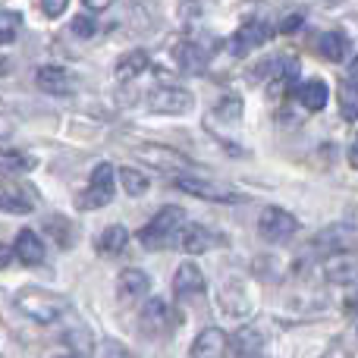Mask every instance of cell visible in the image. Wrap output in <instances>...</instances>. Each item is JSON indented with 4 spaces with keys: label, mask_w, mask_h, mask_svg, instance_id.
Returning a JSON list of instances; mask_svg holds the SVG:
<instances>
[{
    "label": "cell",
    "mask_w": 358,
    "mask_h": 358,
    "mask_svg": "<svg viewBox=\"0 0 358 358\" xmlns=\"http://www.w3.org/2000/svg\"><path fill=\"white\" fill-rule=\"evenodd\" d=\"M16 308L35 324H54L66 315L69 302L66 296H57V292L41 289V286H22L16 292Z\"/></svg>",
    "instance_id": "cell-1"
},
{
    "label": "cell",
    "mask_w": 358,
    "mask_h": 358,
    "mask_svg": "<svg viewBox=\"0 0 358 358\" xmlns=\"http://www.w3.org/2000/svg\"><path fill=\"white\" fill-rule=\"evenodd\" d=\"M185 223V210L176 208V204H167L161 208L142 229H138L136 239L142 242V248L148 252H157V248H167V245H176V236Z\"/></svg>",
    "instance_id": "cell-2"
},
{
    "label": "cell",
    "mask_w": 358,
    "mask_h": 358,
    "mask_svg": "<svg viewBox=\"0 0 358 358\" xmlns=\"http://www.w3.org/2000/svg\"><path fill=\"white\" fill-rule=\"evenodd\" d=\"M113 201V167L110 164H98L92 170V179H88V189L76 198V208L79 210H94L104 208V204Z\"/></svg>",
    "instance_id": "cell-3"
},
{
    "label": "cell",
    "mask_w": 358,
    "mask_h": 358,
    "mask_svg": "<svg viewBox=\"0 0 358 358\" xmlns=\"http://www.w3.org/2000/svg\"><path fill=\"white\" fill-rule=\"evenodd\" d=\"M195 107V94L185 92L176 85H161L148 94V110L151 113H164V117H179V113H189Z\"/></svg>",
    "instance_id": "cell-4"
},
{
    "label": "cell",
    "mask_w": 358,
    "mask_h": 358,
    "mask_svg": "<svg viewBox=\"0 0 358 358\" xmlns=\"http://www.w3.org/2000/svg\"><path fill=\"white\" fill-rule=\"evenodd\" d=\"M299 229V220L283 208H264L258 217V233L267 242H283Z\"/></svg>",
    "instance_id": "cell-5"
},
{
    "label": "cell",
    "mask_w": 358,
    "mask_h": 358,
    "mask_svg": "<svg viewBox=\"0 0 358 358\" xmlns=\"http://www.w3.org/2000/svg\"><path fill=\"white\" fill-rule=\"evenodd\" d=\"M136 155L142 157L145 164H155V167H161V170H176V173L192 167V161L182 155V151L167 148V145H138Z\"/></svg>",
    "instance_id": "cell-6"
},
{
    "label": "cell",
    "mask_w": 358,
    "mask_h": 358,
    "mask_svg": "<svg viewBox=\"0 0 358 358\" xmlns=\"http://www.w3.org/2000/svg\"><path fill=\"white\" fill-rule=\"evenodd\" d=\"M324 277L336 286H352L358 283V258L349 255L346 248L343 252H334L327 261H324Z\"/></svg>",
    "instance_id": "cell-7"
},
{
    "label": "cell",
    "mask_w": 358,
    "mask_h": 358,
    "mask_svg": "<svg viewBox=\"0 0 358 358\" xmlns=\"http://www.w3.org/2000/svg\"><path fill=\"white\" fill-rule=\"evenodd\" d=\"M204 289H208V283H204L201 267L198 264H179V271L173 277L176 299H182V302H189V299H201Z\"/></svg>",
    "instance_id": "cell-8"
},
{
    "label": "cell",
    "mask_w": 358,
    "mask_h": 358,
    "mask_svg": "<svg viewBox=\"0 0 358 358\" xmlns=\"http://www.w3.org/2000/svg\"><path fill=\"white\" fill-rule=\"evenodd\" d=\"M273 38V29L267 22H245L239 31L233 35V54L236 57H245L248 50H255V48H261V44H267Z\"/></svg>",
    "instance_id": "cell-9"
},
{
    "label": "cell",
    "mask_w": 358,
    "mask_h": 358,
    "mask_svg": "<svg viewBox=\"0 0 358 358\" xmlns=\"http://www.w3.org/2000/svg\"><path fill=\"white\" fill-rule=\"evenodd\" d=\"M13 255H16V261H22L25 267H38V264H44L48 248H44V239L35 229H19L16 242H13Z\"/></svg>",
    "instance_id": "cell-10"
},
{
    "label": "cell",
    "mask_w": 358,
    "mask_h": 358,
    "mask_svg": "<svg viewBox=\"0 0 358 358\" xmlns=\"http://www.w3.org/2000/svg\"><path fill=\"white\" fill-rule=\"evenodd\" d=\"M35 208V195L29 192V185H16L10 179H0V210L6 214H29Z\"/></svg>",
    "instance_id": "cell-11"
},
{
    "label": "cell",
    "mask_w": 358,
    "mask_h": 358,
    "mask_svg": "<svg viewBox=\"0 0 358 358\" xmlns=\"http://www.w3.org/2000/svg\"><path fill=\"white\" fill-rule=\"evenodd\" d=\"M35 82L41 92L48 94H73L76 92V76L66 66H41L35 73Z\"/></svg>",
    "instance_id": "cell-12"
},
{
    "label": "cell",
    "mask_w": 358,
    "mask_h": 358,
    "mask_svg": "<svg viewBox=\"0 0 358 358\" xmlns=\"http://www.w3.org/2000/svg\"><path fill=\"white\" fill-rule=\"evenodd\" d=\"M229 355V336L217 327H208L192 343V358H227Z\"/></svg>",
    "instance_id": "cell-13"
},
{
    "label": "cell",
    "mask_w": 358,
    "mask_h": 358,
    "mask_svg": "<svg viewBox=\"0 0 358 358\" xmlns=\"http://www.w3.org/2000/svg\"><path fill=\"white\" fill-rule=\"evenodd\" d=\"M176 189L189 192V195L195 198H204V201H239V195L229 189H223V185H210V182H201V179H192V176H176Z\"/></svg>",
    "instance_id": "cell-14"
},
{
    "label": "cell",
    "mask_w": 358,
    "mask_h": 358,
    "mask_svg": "<svg viewBox=\"0 0 358 358\" xmlns=\"http://www.w3.org/2000/svg\"><path fill=\"white\" fill-rule=\"evenodd\" d=\"M138 324H142V330L148 336H161L167 334L170 327V308L164 299H148L142 308V315H138Z\"/></svg>",
    "instance_id": "cell-15"
},
{
    "label": "cell",
    "mask_w": 358,
    "mask_h": 358,
    "mask_svg": "<svg viewBox=\"0 0 358 358\" xmlns=\"http://www.w3.org/2000/svg\"><path fill=\"white\" fill-rule=\"evenodd\" d=\"M214 242H217L214 233H210L208 227H198V223H182V229H179V236H176V245L182 248L185 255H201V252H208Z\"/></svg>",
    "instance_id": "cell-16"
},
{
    "label": "cell",
    "mask_w": 358,
    "mask_h": 358,
    "mask_svg": "<svg viewBox=\"0 0 358 358\" xmlns=\"http://www.w3.org/2000/svg\"><path fill=\"white\" fill-rule=\"evenodd\" d=\"M151 289V280L145 271H136V267H129V271H123L117 277V296L123 299V302H136V299H145Z\"/></svg>",
    "instance_id": "cell-17"
},
{
    "label": "cell",
    "mask_w": 358,
    "mask_h": 358,
    "mask_svg": "<svg viewBox=\"0 0 358 358\" xmlns=\"http://www.w3.org/2000/svg\"><path fill=\"white\" fill-rule=\"evenodd\" d=\"M296 101L305 107V110H311V113H317V110H324L327 107V101H330V88H327V82L324 79H308V82H302V85H296Z\"/></svg>",
    "instance_id": "cell-18"
},
{
    "label": "cell",
    "mask_w": 358,
    "mask_h": 358,
    "mask_svg": "<svg viewBox=\"0 0 358 358\" xmlns=\"http://www.w3.org/2000/svg\"><path fill=\"white\" fill-rule=\"evenodd\" d=\"M229 349L239 358H252V355H261L264 340H261V334L255 327H242V330H236V336L229 340Z\"/></svg>",
    "instance_id": "cell-19"
},
{
    "label": "cell",
    "mask_w": 358,
    "mask_h": 358,
    "mask_svg": "<svg viewBox=\"0 0 358 358\" xmlns=\"http://www.w3.org/2000/svg\"><path fill=\"white\" fill-rule=\"evenodd\" d=\"M148 54H145V50H129V54H123L117 60V69H113V73H117V79H136V76H142L145 69H148Z\"/></svg>",
    "instance_id": "cell-20"
},
{
    "label": "cell",
    "mask_w": 358,
    "mask_h": 358,
    "mask_svg": "<svg viewBox=\"0 0 358 358\" xmlns=\"http://www.w3.org/2000/svg\"><path fill=\"white\" fill-rule=\"evenodd\" d=\"M126 245H129V229L120 227V223L107 227L104 233L98 236V252H101V255H120Z\"/></svg>",
    "instance_id": "cell-21"
},
{
    "label": "cell",
    "mask_w": 358,
    "mask_h": 358,
    "mask_svg": "<svg viewBox=\"0 0 358 358\" xmlns=\"http://www.w3.org/2000/svg\"><path fill=\"white\" fill-rule=\"evenodd\" d=\"M0 170L3 173H29V170H35V157H29L25 151L19 148H0Z\"/></svg>",
    "instance_id": "cell-22"
},
{
    "label": "cell",
    "mask_w": 358,
    "mask_h": 358,
    "mask_svg": "<svg viewBox=\"0 0 358 358\" xmlns=\"http://www.w3.org/2000/svg\"><path fill=\"white\" fill-rule=\"evenodd\" d=\"M346 35H340V31H327V35H321V41H317V50H321L324 60L330 63H343L346 60Z\"/></svg>",
    "instance_id": "cell-23"
},
{
    "label": "cell",
    "mask_w": 358,
    "mask_h": 358,
    "mask_svg": "<svg viewBox=\"0 0 358 358\" xmlns=\"http://www.w3.org/2000/svg\"><path fill=\"white\" fill-rule=\"evenodd\" d=\"M340 110L346 123L358 120V79H352V76L340 82Z\"/></svg>",
    "instance_id": "cell-24"
},
{
    "label": "cell",
    "mask_w": 358,
    "mask_h": 358,
    "mask_svg": "<svg viewBox=\"0 0 358 358\" xmlns=\"http://www.w3.org/2000/svg\"><path fill=\"white\" fill-rule=\"evenodd\" d=\"M176 60H179V66H182L185 73H201L204 63H208V57H204V50L198 48V44L185 41V44H179Z\"/></svg>",
    "instance_id": "cell-25"
},
{
    "label": "cell",
    "mask_w": 358,
    "mask_h": 358,
    "mask_svg": "<svg viewBox=\"0 0 358 358\" xmlns=\"http://www.w3.org/2000/svg\"><path fill=\"white\" fill-rule=\"evenodd\" d=\"M120 182H123V189H126V195H132V198H138V195H145L148 192V176L142 173V170H132V167H123L120 170Z\"/></svg>",
    "instance_id": "cell-26"
},
{
    "label": "cell",
    "mask_w": 358,
    "mask_h": 358,
    "mask_svg": "<svg viewBox=\"0 0 358 358\" xmlns=\"http://www.w3.org/2000/svg\"><path fill=\"white\" fill-rule=\"evenodd\" d=\"M22 31V19L19 13H10V10H0V44H13Z\"/></svg>",
    "instance_id": "cell-27"
},
{
    "label": "cell",
    "mask_w": 358,
    "mask_h": 358,
    "mask_svg": "<svg viewBox=\"0 0 358 358\" xmlns=\"http://www.w3.org/2000/svg\"><path fill=\"white\" fill-rule=\"evenodd\" d=\"M214 113L223 120V123H236V120L242 117V101L236 98V94H227V98H223V101H217Z\"/></svg>",
    "instance_id": "cell-28"
},
{
    "label": "cell",
    "mask_w": 358,
    "mask_h": 358,
    "mask_svg": "<svg viewBox=\"0 0 358 358\" xmlns=\"http://www.w3.org/2000/svg\"><path fill=\"white\" fill-rule=\"evenodd\" d=\"M73 35L76 38H94V31H98V22H94V16L92 13H82V16H76L73 19Z\"/></svg>",
    "instance_id": "cell-29"
},
{
    "label": "cell",
    "mask_w": 358,
    "mask_h": 358,
    "mask_svg": "<svg viewBox=\"0 0 358 358\" xmlns=\"http://www.w3.org/2000/svg\"><path fill=\"white\" fill-rule=\"evenodd\" d=\"M66 6H69V0H41V10L48 13L50 19H57L60 13H66Z\"/></svg>",
    "instance_id": "cell-30"
},
{
    "label": "cell",
    "mask_w": 358,
    "mask_h": 358,
    "mask_svg": "<svg viewBox=\"0 0 358 358\" xmlns=\"http://www.w3.org/2000/svg\"><path fill=\"white\" fill-rule=\"evenodd\" d=\"M302 13H289V16L283 19V22H280V31H283V35H292V31L299 29V25H302Z\"/></svg>",
    "instance_id": "cell-31"
},
{
    "label": "cell",
    "mask_w": 358,
    "mask_h": 358,
    "mask_svg": "<svg viewBox=\"0 0 358 358\" xmlns=\"http://www.w3.org/2000/svg\"><path fill=\"white\" fill-rule=\"evenodd\" d=\"M82 3H85L92 13H101V10H107V6H110L113 0H82Z\"/></svg>",
    "instance_id": "cell-32"
},
{
    "label": "cell",
    "mask_w": 358,
    "mask_h": 358,
    "mask_svg": "<svg viewBox=\"0 0 358 358\" xmlns=\"http://www.w3.org/2000/svg\"><path fill=\"white\" fill-rule=\"evenodd\" d=\"M13 258H16V255H13V248H10V245H3V242H0V267H6V264H10Z\"/></svg>",
    "instance_id": "cell-33"
},
{
    "label": "cell",
    "mask_w": 358,
    "mask_h": 358,
    "mask_svg": "<svg viewBox=\"0 0 358 358\" xmlns=\"http://www.w3.org/2000/svg\"><path fill=\"white\" fill-rule=\"evenodd\" d=\"M10 132H13V120L0 113V138H6V136H10Z\"/></svg>",
    "instance_id": "cell-34"
},
{
    "label": "cell",
    "mask_w": 358,
    "mask_h": 358,
    "mask_svg": "<svg viewBox=\"0 0 358 358\" xmlns=\"http://www.w3.org/2000/svg\"><path fill=\"white\" fill-rule=\"evenodd\" d=\"M349 164H352V167L358 170V142L352 145V148H349Z\"/></svg>",
    "instance_id": "cell-35"
},
{
    "label": "cell",
    "mask_w": 358,
    "mask_h": 358,
    "mask_svg": "<svg viewBox=\"0 0 358 358\" xmlns=\"http://www.w3.org/2000/svg\"><path fill=\"white\" fill-rule=\"evenodd\" d=\"M0 73H10V63H6L3 57H0Z\"/></svg>",
    "instance_id": "cell-36"
},
{
    "label": "cell",
    "mask_w": 358,
    "mask_h": 358,
    "mask_svg": "<svg viewBox=\"0 0 358 358\" xmlns=\"http://www.w3.org/2000/svg\"><path fill=\"white\" fill-rule=\"evenodd\" d=\"M252 358H264V355H252Z\"/></svg>",
    "instance_id": "cell-37"
}]
</instances>
